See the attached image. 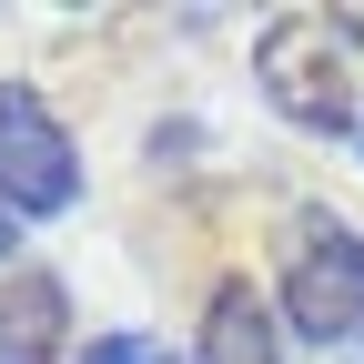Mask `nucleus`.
<instances>
[{
  "mask_svg": "<svg viewBox=\"0 0 364 364\" xmlns=\"http://www.w3.org/2000/svg\"><path fill=\"white\" fill-rule=\"evenodd\" d=\"M61 334H71V304L51 273H21L0 294V364H61Z\"/></svg>",
  "mask_w": 364,
  "mask_h": 364,
  "instance_id": "20e7f679",
  "label": "nucleus"
},
{
  "mask_svg": "<svg viewBox=\"0 0 364 364\" xmlns=\"http://www.w3.org/2000/svg\"><path fill=\"white\" fill-rule=\"evenodd\" d=\"M273 294H284V324L314 334V344L364 334V233L304 213L294 233H284V284H273Z\"/></svg>",
  "mask_w": 364,
  "mask_h": 364,
  "instance_id": "f03ea898",
  "label": "nucleus"
},
{
  "mask_svg": "<svg viewBox=\"0 0 364 364\" xmlns=\"http://www.w3.org/2000/svg\"><path fill=\"white\" fill-rule=\"evenodd\" d=\"M193 364H284V354H273V304L253 284H223L203 304V354Z\"/></svg>",
  "mask_w": 364,
  "mask_h": 364,
  "instance_id": "39448f33",
  "label": "nucleus"
},
{
  "mask_svg": "<svg viewBox=\"0 0 364 364\" xmlns=\"http://www.w3.org/2000/svg\"><path fill=\"white\" fill-rule=\"evenodd\" d=\"M273 112L304 122V132H344L354 122V61H344V21H314V11H284L253 51Z\"/></svg>",
  "mask_w": 364,
  "mask_h": 364,
  "instance_id": "f257e3e1",
  "label": "nucleus"
},
{
  "mask_svg": "<svg viewBox=\"0 0 364 364\" xmlns=\"http://www.w3.org/2000/svg\"><path fill=\"white\" fill-rule=\"evenodd\" d=\"M81 364H172L152 334H102V344H81Z\"/></svg>",
  "mask_w": 364,
  "mask_h": 364,
  "instance_id": "423d86ee",
  "label": "nucleus"
},
{
  "mask_svg": "<svg viewBox=\"0 0 364 364\" xmlns=\"http://www.w3.org/2000/svg\"><path fill=\"white\" fill-rule=\"evenodd\" d=\"M0 253H11V213H0Z\"/></svg>",
  "mask_w": 364,
  "mask_h": 364,
  "instance_id": "0eeeda50",
  "label": "nucleus"
},
{
  "mask_svg": "<svg viewBox=\"0 0 364 364\" xmlns=\"http://www.w3.org/2000/svg\"><path fill=\"white\" fill-rule=\"evenodd\" d=\"M71 193H81L71 132L41 112V91L0 81V203H21V213H61Z\"/></svg>",
  "mask_w": 364,
  "mask_h": 364,
  "instance_id": "7ed1b4c3",
  "label": "nucleus"
}]
</instances>
